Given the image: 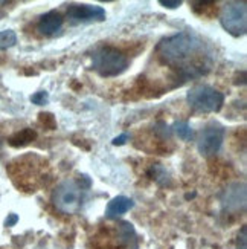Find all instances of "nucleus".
<instances>
[{
  "instance_id": "4468645a",
  "label": "nucleus",
  "mask_w": 247,
  "mask_h": 249,
  "mask_svg": "<svg viewBox=\"0 0 247 249\" xmlns=\"http://www.w3.org/2000/svg\"><path fill=\"white\" fill-rule=\"evenodd\" d=\"M17 43V34L13 29H5V31H0V49L5 51L16 46Z\"/></svg>"
},
{
  "instance_id": "aec40b11",
  "label": "nucleus",
  "mask_w": 247,
  "mask_h": 249,
  "mask_svg": "<svg viewBox=\"0 0 247 249\" xmlns=\"http://www.w3.org/2000/svg\"><path fill=\"white\" fill-rule=\"evenodd\" d=\"M130 139V135L128 133H122V135H119V136H116L113 141H112V144L113 145H124V144H127V141Z\"/></svg>"
},
{
  "instance_id": "ddd939ff",
  "label": "nucleus",
  "mask_w": 247,
  "mask_h": 249,
  "mask_svg": "<svg viewBox=\"0 0 247 249\" xmlns=\"http://www.w3.org/2000/svg\"><path fill=\"white\" fill-rule=\"evenodd\" d=\"M171 130L183 141H192L194 139V130H192L191 124L188 121H177L174 125L171 127Z\"/></svg>"
},
{
  "instance_id": "7ed1b4c3",
  "label": "nucleus",
  "mask_w": 247,
  "mask_h": 249,
  "mask_svg": "<svg viewBox=\"0 0 247 249\" xmlns=\"http://www.w3.org/2000/svg\"><path fill=\"white\" fill-rule=\"evenodd\" d=\"M128 68V58L117 48L104 45L96 48L92 53V69L102 78H113Z\"/></svg>"
},
{
  "instance_id": "9b49d317",
  "label": "nucleus",
  "mask_w": 247,
  "mask_h": 249,
  "mask_svg": "<svg viewBox=\"0 0 247 249\" xmlns=\"http://www.w3.org/2000/svg\"><path fill=\"white\" fill-rule=\"evenodd\" d=\"M37 139V132L32 128H23L17 132L16 135H13L9 139H8V144L11 147H16V148H20V147H25L31 142H34Z\"/></svg>"
},
{
  "instance_id": "2eb2a0df",
  "label": "nucleus",
  "mask_w": 247,
  "mask_h": 249,
  "mask_svg": "<svg viewBox=\"0 0 247 249\" xmlns=\"http://www.w3.org/2000/svg\"><path fill=\"white\" fill-rule=\"evenodd\" d=\"M154 132L162 139H171V135H173V130H171V127L164 121H159L157 124H154Z\"/></svg>"
},
{
  "instance_id": "0eeeda50",
  "label": "nucleus",
  "mask_w": 247,
  "mask_h": 249,
  "mask_svg": "<svg viewBox=\"0 0 247 249\" xmlns=\"http://www.w3.org/2000/svg\"><path fill=\"white\" fill-rule=\"evenodd\" d=\"M105 17H107L105 9L99 5L70 3L66 11V18L73 26L92 23V21H104Z\"/></svg>"
},
{
  "instance_id": "20e7f679",
  "label": "nucleus",
  "mask_w": 247,
  "mask_h": 249,
  "mask_svg": "<svg viewBox=\"0 0 247 249\" xmlns=\"http://www.w3.org/2000/svg\"><path fill=\"white\" fill-rule=\"evenodd\" d=\"M186 101L198 113H217L224 106V95L209 84H197L186 93Z\"/></svg>"
},
{
  "instance_id": "423d86ee",
  "label": "nucleus",
  "mask_w": 247,
  "mask_h": 249,
  "mask_svg": "<svg viewBox=\"0 0 247 249\" xmlns=\"http://www.w3.org/2000/svg\"><path fill=\"white\" fill-rule=\"evenodd\" d=\"M224 136H226V130L218 123H211L201 130L198 139H197V148L198 153L205 158H211L214 155H217L223 142Z\"/></svg>"
},
{
  "instance_id": "1a4fd4ad",
  "label": "nucleus",
  "mask_w": 247,
  "mask_h": 249,
  "mask_svg": "<svg viewBox=\"0 0 247 249\" xmlns=\"http://www.w3.org/2000/svg\"><path fill=\"white\" fill-rule=\"evenodd\" d=\"M63 25H64L63 14L60 13V11L52 9V11H49V13H46V14H43L38 18L37 31L45 37H53L61 31Z\"/></svg>"
},
{
  "instance_id": "f257e3e1",
  "label": "nucleus",
  "mask_w": 247,
  "mask_h": 249,
  "mask_svg": "<svg viewBox=\"0 0 247 249\" xmlns=\"http://www.w3.org/2000/svg\"><path fill=\"white\" fill-rule=\"evenodd\" d=\"M156 53L160 63L174 69L185 80L208 73L214 61L206 41L186 31L164 38L156 46Z\"/></svg>"
},
{
  "instance_id": "6e6552de",
  "label": "nucleus",
  "mask_w": 247,
  "mask_h": 249,
  "mask_svg": "<svg viewBox=\"0 0 247 249\" xmlns=\"http://www.w3.org/2000/svg\"><path fill=\"white\" fill-rule=\"evenodd\" d=\"M221 207L228 213H238L246 208V183L233 182L221 193Z\"/></svg>"
},
{
  "instance_id": "f3484780",
  "label": "nucleus",
  "mask_w": 247,
  "mask_h": 249,
  "mask_svg": "<svg viewBox=\"0 0 247 249\" xmlns=\"http://www.w3.org/2000/svg\"><path fill=\"white\" fill-rule=\"evenodd\" d=\"M237 249H247V226L244 225L237 237Z\"/></svg>"
},
{
  "instance_id": "412c9836",
  "label": "nucleus",
  "mask_w": 247,
  "mask_h": 249,
  "mask_svg": "<svg viewBox=\"0 0 247 249\" xmlns=\"http://www.w3.org/2000/svg\"><path fill=\"white\" fill-rule=\"evenodd\" d=\"M18 222V215L17 214H9L6 220H5V226H14Z\"/></svg>"
},
{
  "instance_id": "f03ea898",
  "label": "nucleus",
  "mask_w": 247,
  "mask_h": 249,
  "mask_svg": "<svg viewBox=\"0 0 247 249\" xmlns=\"http://www.w3.org/2000/svg\"><path fill=\"white\" fill-rule=\"evenodd\" d=\"M90 187L92 180L85 175L80 176V179H66L60 182L52 194L53 207L64 214L78 213Z\"/></svg>"
},
{
  "instance_id": "9d476101",
  "label": "nucleus",
  "mask_w": 247,
  "mask_h": 249,
  "mask_svg": "<svg viewBox=\"0 0 247 249\" xmlns=\"http://www.w3.org/2000/svg\"><path fill=\"white\" fill-rule=\"evenodd\" d=\"M133 207H134L133 199L127 197V196H116L109 203H107L105 217L110 219V220H117L121 215L128 213Z\"/></svg>"
},
{
  "instance_id": "4be33fe9",
  "label": "nucleus",
  "mask_w": 247,
  "mask_h": 249,
  "mask_svg": "<svg viewBox=\"0 0 247 249\" xmlns=\"http://www.w3.org/2000/svg\"><path fill=\"white\" fill-rule=\"evenodd\" d=\"M0 144H2V141H0Z\"/></svg>"
},
{
  "instance_id": "dca6fc26",
  "label": "nucleus",
  "mask_w": 247,
  "mask_h": 249,
  "mask_svg": "<svg viewBox=\"0 0 247 249\" xmlns=\"http://www.w3.org/2000/svg\"><path fill=\"white\" fill-rule=\"evenodd\" d=\"M31 101L35 106H45L49 101V93L46 90H38L34 95H31Z\"/></svg>"
},
{
  "instance_id": "a211bd4d",
  "label": "nucleus",
  "mask_w": 247,
  "mask_h": 249,
  "mask_svg": "<svg viewBox=\"0 0 247 249\" xmlns=\"http://www.w3.org/2000/svg\"><path fill=\"white\" fill-rule=\"evenodd\" d=\"M40 121L45 124L46 127H49V130H53L57 127V123H55V118L50 113H41L40 115Z\"/></svg>"
},
{
  "instance_id": "6ab92c4d",
  "label": "nucleus",
  "mask_w": 247,
  "mask_h": 249,
  "mask_svg": "<svg viewBox=\"0 0 247 249\" xmlns=\"http://www.w3.org/2000/svg\"><path fill=\"white\" fill-rule=\"evenodd\" d=\"M160 5H162L164 8H168V9H176L181 5L180 0H160L159 2Z\"/></svg>"
},
{
  "instance_id": "39448f33",
  "label": "nucleus",
  "mask_w": 247,
  "mask_h": 249,
  "mask_svg": "<svg viewBox=\"0 0 247 249\" xmlns=\"http://www.w3.org/2000/svg\"><path fill=\"white\" fill-rule=\"evenodd\" d=\"M220 23L232 37H243L247 31V3L228 2L220 13Z\"/></svg>"
},
{
  "instance_id": "f8f14e48",
  "label": "nucleus",
  "mask_w": 247,
  "mask_h": 249,
  "mask_svg": "<svg viewBox=\"0 0 247 249\" xmlns=\"http://www.w3.org/2000/svg\"><path fill=\"white\" fill-rule=\"evenodd\" d=\"M147 175L160 187H169L171 185V175L162 164H153L151 167H149Z\"/></svg>"
}]
</instances>
